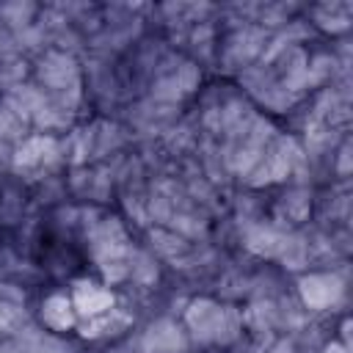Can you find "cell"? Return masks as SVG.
<instances>
[{
  "instance_id": "1",
  "label": "cell",
  "mask_w": 353,
  "mask_h": 353,
  "mask_svg": "<svg viewBox=\"0 0 353 353\" xmlns=\"http://www.w3.org/2000/svg\"><path fill=\"white\" fill-rule=\"evenodd\" d=\"M69 292L77 309V336L80 339H105L113 328H124L127 323V303L116 284L105 281L97 273H74L69 276Z\"/></svg>"
},
{
  "instance_id": "2",
  "label": "cell",
  "mask_w": 353,
  "mask_h": 353,
  "mask_svg": "<svg viewBox=\"0 0 353 353\" xmlns=\"http://www.w3.org/2000/svg\"><path fill=\"white\" fill-rule=\"evenodd\" d=\"M179 325H182L190 347H210V345H221L229 336H234L232 309L207 295L193 298L188 303V312L179 320Z\"/></svg>"
},
{
  "instance_id": "3",
  "label": "cell",
  "mask_w": 353,
  "mask_h": 353,
  "mask_svg": "<svg viewBox=\"0 0 353 353\" xmlns=\"http://www.w3.org/2000/svg\"><path fill=\"white\" fill-rule=\"evenodd\" d=\"M39 325L52 334V336H77L80 320H77V309L69 292V284H52L47 290H41L36 309H33Z\"/></svg>"
},
{
  "instance_id": "4",
  "label": "cell",
  "mask_w": 353,
  "mask_h": 353,
  "mask_svg": "<svg viewBox=\"0 0 353 353\" xmlns=\"http://www.w3.org/2000/svg\"><path fill=\"white\" fill-rule=\"evenodd\" d=\"M306 14H309L312 25L331 39L347 36L353 28V6L350 3H317Z\"/></svg>"
}]
</instances>
